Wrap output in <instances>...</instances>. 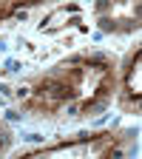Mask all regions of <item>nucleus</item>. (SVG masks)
Listing matches in <instances>:
<instances>
[{
  "instance_id": "obj_1",
  "label": "nucleus",
  "mask_w": 142,
  "mask_h": 159,
  "mask_svg": "<svg viewBox=\"0 0 142 159\" xmlns=\"http://www.w3.org/2000/svg\"><path fill=\"white\" fill-rule=\"evenodd\" d=\"M119 66L105 51H77L31 74L14 88V105L29 119L80 122L99 116L117 94Z\"/></svg>"
},
{
  "instance_id": "obj_6",
  "label": "nucleus",
  "mask_w": 142,
  "mask_h": 159,
  "mask_svg": "<svg viewBox=\"0 0 142 159\" xmlns=\"http://www.w3.org/2000/svg\"><path fill=\"white\" fill-rule=\"evenodd\" d=\"M20 14H26V6L11 3V0H0V26L14 20V17H20Z\"/></svg>"
},
{
  "instance_id": "obj_4",
  "label": "nucleus",
  "mask_w": 142,
  "mask_h": 159,
  "mask_svg": "<svg viewBox=\"0 0 142 159\" xmlns=\"http://www.w3.org/2000/svg\"><path fill=\"white\" fill-rule=\"evenodd\" d=\"M114 99L125 114H134V116L139 114V105H142V48L139 46L128 51L122 68H119Z\"/></svg>"
},
{
  "instance_id": "obj_3",
  "label": "nucleus",
  "mask_w": 142,
  "mask_h": 159,
  "mask_svg": "<svg viewBox=\"0 0 142 159\" xmlns=\"http://www.w3.org/2000/svg\"><path fill=\"white\" fill-rule=\"evenodd\" d=\"M91 20L99 31L114 37L136 34L142 26V6L139 0H99L91 6Z\"/></svg>"
},
{
  "instance_id": "obj_5",
  "label": "nucleus",
  "mask_w": 142,
  "mask_h": 159,
  "mask_svg": "<svg viewBox=\"0 0 142 159\" xmlns=\"http://www.w3.org/2000/svg\"><path fill=\"white\" fill-rule=\"evenodd\" d=\"M40 34H63V31H88L85 23V9L80 3H63L54 6L43 20H40Z\"/></svg>"
},
{
  "instance_id": "obj_7",
  "label": "nucleus",
  "mask_w": 142,
  "mask_h": 159,
  "mask_svg": "<svg viewBox=\"0 0 142 159\" xmlns=\"http://www.w3.org/2000/svg\"><path fill=\"white\" fill-rule=\"evenodd\" d=\"M9 145V131L3 128V122H0V153H3V148Z\"/></svg>"
},
{
  "instance_id": "obj_2",
  "label": "nucleus",
  "mask_w": 142,
  "mask_h": 159,
  "mask_svg": "<svg viewBox=\"0 0 142 159\" xmlns=\"http://www.w3.org/2000/svg\"><path fill=\"white\" fill-rule=\"evenodd\" d=\"M136 148V131L131 128H99L83 131L48 145H37L14 159H128Z\"/></svg>"
}]
</instances>
